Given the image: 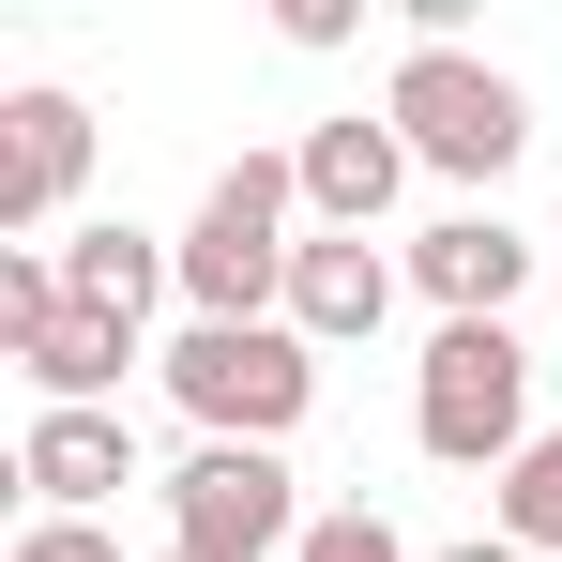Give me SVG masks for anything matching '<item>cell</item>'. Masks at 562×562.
I'll list each match as a JSON object with an SVG mask.
<instances>
[{"instance_id": "cell-9", "label": "cell", "mask_w": 562, "mask_h": 562, "mask_svg": "<svg viewBox=\"0 0 562 562\" xmlns=\"http://www.w3.org/2000/svg\"><path fill=\"white\" fill-rule=\"evenodd\" d=\"M289 168H304V213H319V228H350V244H366L380 213H395V183H411V137H395V122H366V106H335Z\"/></svg>"}, {"instance_id": "cell-8", "label": "cell", "mask_w": 562, "mask_h": 562, "mask_svg": "<svg viewBox=\"0 0 562 562\" xmlns=\"http://www.w3.org/2000/svg\"><path fill=\"white\" fill-rule=\"evenodd\" d=\"M395 289H411V259H380V244H350V228H319V244L289 259V335H304V350H366L380 319H395Z\"/></svg>"}, {"instance_id": "cell-6", "label": "cell", "mask_w": 562, "mask_h": 562, "mask_svg": "<svg viewBox=\"0 0 562 562\" xmlns=\"http://www.w3.org/2000/svg\"><path fill=\"white\" fill-rule=\"evenodd\" d=\"M92 183V106L77 92H15L0 106V244H46Z\"/></svg>"}, {"instance_id": "cell-10", "label": "cell", "mask_w": 562, "mask_h": 562, "mask_svg": "<svg viewBox=\"0 0 562 562\" xmlns=\"http://www.w3.org/2000/svg\"><path fill=\"white\" fill-rule=\"evenodd\" d=\"M411 289H426L441 319H502V304L532 289V244H517L502 213H441V228L411 244Z\"/></svg>"}, {"instance_id": "cell-17", "label": "cell", "mask_w": 562, "mask_h": 562, "mask_svg": "<svg viewBox=\"0 0 562 562\" xmlns=\"http://www.w3.org/2000/svg\"><path fill=\"white\" fill-rule=\"evenodd\" d=\"M153 562H183V548H153Z\"/></svg>"}, {"instance_id": "cell-13", "label": "cell", "mask_w": 562, "mask_h": 562, "mask_svg": "<svg viewBox=\"0 0 562 562\" xmlns=\"http://www.w3.org/2000/svg\"><path fill=\"white\" fill-rule=\"evenodd\" d=\"M502 548H532V562H562V426H532V457L502 471V517H486Z\"/></svg>"}, {"instance_id": "cell-1", "label": "cell", "mask_w": 562, "mask_h": 562, "mask_svg": "<svg viewBox=\"0 0 562 562\" xmlns=\"http://www.w3.org/2000/svg\"><path fill=\"white\" fill-rule=\"evenodd\" d=\"M153 366H168V395H183L198 441H259V457H289V426L319 411V350H304L289 319H183Z\"/></svg>"}, {"instance_id": "cell-12", "label": "cell", "mask_w": 562, "mask_h": 562, "mask_svg": "<svg viewBox=\"0 0 562 562\" xmlns=\"http://www.w3.org/2000/svg\"><path fill=\"white\" fill-rule=\"evenodd\" d=\"M137 366V319H92V304H61L46 335H15V380H31V411H106Z\"/></svg>"}, {"instance_id": "cell-16", "label": "cell", "mask_w": 562, "mask_h": 562, "mask_svg": "<svg viewBox=\"0 0 562 562\" xmlns=\"http://www.w3.org/2000/svg\"><path fill=\"white\" fill-rule=\"evenodd\" d=\"M426 562H532V548H502V532H457V548H426Z\"/></svg>"}, {"instance_id": "cell-3", "label": "cell", "mask_w": 562, "mask_h": 562, "mask_svg": "<svg viewBox=\"0 0 562 562\" xmlns=\"http://www.w3.org/2000/svg\"><path fill=\"white\" fill-rule=\"evenodd\" d=\"M411 441L441 471H517L532 457V350H517V319H441V335H426Z\"/></svg>"}, {"instance_id": "cell-4", "label": "cell", "mask_w": 562, "mask_h": 562, "mask_svg": "<svg viewBox=\"0 0 562 562\" xmlns=\"http://www.w3.org/2000/svg\"><path fill=\"white\" fill-rule=\"evenodd\" d=\"M380 122H395L411 168H441V183H502V168L532 153V92H517L502 61H471V46H411L395 92H380Z\"/></svg>"}, {"instance_id": "cell-15", "label": "cell", "mask_w": 562, "mask_h": 562, "mask_svg": "<svg viewBox=\"0 0 562 562\" xmlns=\"http://www.w3.org/2000/svg\"><path fill=\"white\" fill-rule=\"evenodd\" d=\"M0 562H122V532H106V517H31Z\"/></svg>"}, {"instance_id": "cell-7", "label": "cell", "mask_w": 562, "mask_h": 562, "mask_svg": "<svg viewBox=\"0 0 562 562\" xmlns=\"http://www.w3.org/2000/svg\"><path fill=\"white\" fill-rule=\"evenodd\" d=\"M15 486H31L46 517H106V502L137 486V426H122V411H31V426H15Z\"/></svg>"}, {"instance_id": "cell-11", "label": "cell", "mask_w": 562, "mask_h": 562, "mask_svg": "<svg viewBox=\"0 0 562 562\" xmlns=\"http://www.w3.org/2000/svg\"><path fill=\"white\" fill-rule=\"evenodd\" d=\"M153 289H183V244H153L137 213L61 228V304H92V319H153Z\"/></svg>"}, {"instance_id": "cell-14", "label": "cell", "mask_w": 562, "mask_h": 562, "mask_svg": "<svg viewBox=\"0 0 562 562\" xmlns=\"http://www.w3.org/2000/svg\"><path fill=\"white\" fill-rule=\"evenodd\" d=\"M289 562H411V548H395V517H366V502H335V517H319V532H304Z\"/></svg>"}, {"instance_id": "cell-2", "label": "cell", "mask_w": 562, "mask_h": 562, "mask_svg": "<svg viewBox=\"0 0 562 562\" xmlns=\"http://www.w3.org/2000/svg\"><path fill=\"white\" fill-rule=\"evenodd\" d=\"M289 213H304V168L289 153H244V168H213L183 228V319H289Z\"/></svg>"}, {"instance_id": "cell-5", "label": "cell", "mask_w": 562, "mask_h": 562, "mask_svg": "<svg viewBox=\"0 0 562 562\" xmlns=\"http://www.w3.org/2000/svg\"><path fill=\"white\" fill-rule=\"evenodd\" d=\"M304 532H319V517H304L289 457H259V441H198V457L168 471V548L183 562H289Z\"/></svg>"}]
</instances>
